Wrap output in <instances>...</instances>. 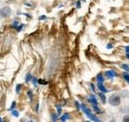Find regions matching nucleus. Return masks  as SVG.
<instances>
[{
  "mask_svg": "<svg viewBox=\"0 0 129 122\" xmlns=\"http://www.w3.org/2000/svg\"><path fill=\"white\" fill-rule=\"evenodd\" d=\"M38 82H39L40 84H42V85H46V84H47V82H46V81H44V80H39Z\"/></svg>",
  "mask_w": 129,
  "mask_h": 122,
  "instance_id": "2eb2a0df",
  "label": "nucleus"
},
{
  "mask_svg": "<svg viewBox=\"0 0 129 122\" xmlns=\"http://www.w3.org/2000/svg\"><path fill=\"white\" fill-rule=\"evenodd\" d=\"M68 118H70V114H68V113H66L64 114V116H62V118H61V120L62 121H66Z\"/></svg>",
  "mask_w": 129,
  "mask_h": 122,
  "instance_id": "423d86ee",
  "label": "nucleus"
},
{
  "mask_svg": "<svg viewBox=\"0 0 129 122\" xmlns=\"http://www.w3.org/2000/svg\"><path fill=\"white\" fill-rule=\"evenodd\" d=\"M30 80H31V75H30V74H28V75H27V77H26V80H25V81L28 83Z\"/></svg>",
  "mask_w": 129,
  "mask_h": 122,
  "instance_id": "4468645a",
  "label": "nucleus"
},
{
  "mask_svg": "<svg viewBox=\"0 0 129 122\" xmlns=\"http://www.w3.org/2000/svg\"><path fill=\"white\" fill-rule=\"evenodd\" d=\"M33 83L36 85V83H37V79H36V78H34V79H33Z\"/></svg>",
  "mask_w": 129,
  "mask_h": 122,
  "instance_id": "aec40b11",
  "label": "nucleus"
},
{
  "mask_svg": "<svg viewBox=\"0 0 129 122\" xmlns=\"http://www.w3.org/2000/svg\"><path fill=\"white\" fill-rule=\"evenodd\" d=\"M61 110H62V109H61V108H60V107L58 106V111H59V113H60V112H61Z\"/></svg>",
  "mask_w": 129,
  "mask_h": 122,
  "instance_id": "4be33fe9",
  "label": "nucleus"
},
{
  "mask_svg": "<svg viewBox=\"0 0 129 122\" xmlns=\"http://www.w3.org/2000/svg\"><path fill=\"white\" fill-rule=\"evenodd\" d=\"M109 104L113 106H119L120 104V102H121V98H120V96L119 94H111L110 96H109Z\"/></svg>",
  "mask_w": 129,
  "mask_h": 122,
  "instance_id": "f257e3e1",
  "label": "nucleus"
},
{
  "mask_svg": "<svg viewBox=\"0 0 129 122\" xmlns=\"http://www.w3.org/2000/svg\"><path fill=\"white\" fill-rule=\"evenodd\" d=\"M125 50H126V57L128 58V46L125 47Z\"/></svg>",
  "mask_w": 129,
  "mask_h": 122,
  "instance_id": "f3484780",
  "label": "nucleus"
},
{
  "mask_svg": "<svg viewBox=\"0 0 129 122\" xmlns=\"http://www.w3.org/2000/svg\"><path fill=\"white\" fill-rule=\"evenodd\" d=\"M99 96L101 98L102 102H106V98H105V96L103 94V92H99Z\"/></svg>",
  "mask_w": 129,
  "mask_h": 122,
  "instance_id": "0eeeda50",
  "label": "nucleus"
},
{
  "mask_svg": "<svg viewBox=\"0 0 129 122\" xmlns=\"http://www.w3.org/2000/svg\"><path fill=\"white\" fill-rule=\"evenodd\" d=\"M98 88H99L100 92H103V94H105V92H107L106 88H105V87L102 85V83H98Z\"/></svg>",
  "mask_w": 129,
  "mask_h": 122,
  "instance_id": "20e7f679",
  "label": "nucleus"
},
{
  "mask_svg": "<svg viewBox=\"0 0 129 122\" xmlns=\"http://www.w3.org/2000/svg\"><path fill=\"white\" fill-rule=\"evenodd\" d=\"M123 78L126 80V82L128 83L129 82V78H128V73H125V74H123Z\"/></svg>",
  "mask_w": 129,
  "mask_h": 122,
  "instance_id": "9d476101",
  "label": "nucleus"
},
{
  "mask_svg": "<svg viewBox=\"0 0 129 122\" xmlns=\"http://www.w3.org/2000/svg\"><path fill=\"white\" fill-rule=\"evenodd\" d=\"M22 87H21V85H18L17 86V88H16V92H20V89H21Z\"/></svg>",
  "mask_w": 129,
  "mask_h": 122,
  "instance_id": "dca6fc26",
  "label": "nucleus"
},
{
  "mask_svg": "<svg viewBox=\"0 0 129 122\" xmlns=\"http://www.w3.org/2000/svg\"><path fill=\"white\" fill-rule=\"evenodd\" d=\"M0 121H2V119H1V118H0Z\"/></svg>",
  "mask_w": 129,
  "mask_h": 122,
  "instance_id": "b1692460",
  "label": "nucleus"
},
{
  "mask_svg": "<svg viewBox=\"0 0 129 122\" xmlns=\"http://www.w3.org/2000/svg\"><path fill=\"white\" fill-rule=\"evenodd\" d=\"M15 106H16V102H14L12 104V106H11V109H14V107H15Z\"/></svg>",
  "mask_w": 129,
  "mask_h": 122,
  "instance_id": "a211bd4d",
  "label": "nucleus"
},
{
  "mask_svg": "<svg viewBox=\"0 0 129 122\" xmlns=\"http://www.w3.org/2000/svg\"><path fill=\"white\" fill-rule=\"evenodd\" d=\"M106 75L108 77H110V78H112V77L115 76V73L112 72V71H107V72H106Z\"/></svg>",
  "mask_w": 129,
  "mask_h": 122,
  "instance_id": "6e6552de",
  "label": "nucleus"
},
{
  "mask_svg": "<svg viewBox=\"0 0 129 122\" xmlns=\"http://www.w3.org/2000/svg\"><path fill=\"white\" fill-rule=\"evenodd\" d=\"M88 102H91L93 106H97V100H96V98H95L94 96H90L88 98Z\"/></svg>",
  "mask_w": 129,
  "mask_h": 122,
  "instance_id": "7ed1b4c3",
  "label": "nucleus"
},
{
  "mask_svg": "<svg viewBox=\"0 0 129 122\" xmlns=\"http://www.w3.org/2000/svg\"><path fill=\"white\" fill-rule=\"evenodd\" d=\"M93 109L95 110V112H97V113H99V112H100V109L97 107V106H93Z\"/></svg>",
  "mask_w": 129,
  "mask_h": 122,
  "instance_id": "f8f14e48",
  "label": "nucleus"
},
{
  "mask_svg": "<svg viewBox=\"0 0 129 122\" xmlns=\"http://www.w3.org/2000/svg\"><path fill=\"white\" fill-rule=\"evenodd\" d=\"M123 121H128V116L127 115L125 116V118H123Z\"/></svg>",
  "mask_w": 129,
  "mask_h": 122,
  "instance_id": "6ab92c4d",
  "label": "nucleus"
},
{
  "mask_svg": "<svg viewBox=\"0 0 129 122\" xmlns=\"http://www.w3.org/2000/svg\"><path fill=\"white\" fill-rule=\"evenodd\" d=\"M76 106H78V108H80V104H79L78 102H76Z\"/></svg>",
  "mask_w": 129,
  "mask_h": 122,
  "instance_id": "412c9836",
  "label": "nucleus"
},
{
  "mask_svg": "<svg viewBox=\"0 0 129 122\" xmlns=\"http://www.w3.org/2000/svg\"><path fill=\"white\" fill-rule=\"evenodd\" d=\"M12 114H13L15 117H18V116H19V113H18V111H16V110H13V109H12Z\"/></svg>",
  "mask_w": 129,
  "mask_h": 122,
  "instance_id": "9b49d317",
  "label": "nucleus"
},
{
  "mask_svg": "<svg viewBox=\"0 0 129 122\" xmlns=\"http://www.w3.org/2000/svg\"><path fill=\"white\" fill-rule=\"evenodd\" d=\"M106 47H107V48H111V47H112V46H110V44H109V46H107Z\"/></svg>",
  "mask_w": 129,
  "mask_h": 122,
  "instance_id": "5701e85b",
  "label": "nucleus"
},
{
  "mask_svg": "<svg viewBox=\"0 0 129 122\" xmlns=\"http://www.w3.org/2000/svg\"><path fill=\"white\" fill-rule=\"evenodd\" d=\"M88 117H89L91 120H93V121H99V119L97 118V117L95 116V115H94V114H91V113H90V114L88 115Z\"/></svg>",
  "mask_w": 129,
  "mask_h": 122,
  "instance_id": "39448f33",
  "label": "nucleus"
},
{
  "mask_svg": "<svg viewBox=\"0 0 129 122\" xmlns=\"http://www.w3.org/2000/svg\"><path fill=\"white\" fill-rule=\"evenodd\" d=\"M97 81H98V83H103V78H102V76H100V75H98V76L96 77Z\"/></svg>",
  "mask_w": 129,
  "mask_h": 122,
  "instance_id": "1a4fd4ad",
  "label": "nucleus"
},
{
  "mask_svg": "<svg viewBox=\"0 0 129 122\" xmlns=\"http://www.w3.org/2000/svg\"><path fill=\"white\" fill-rule=\"evenodd\" d=\"M122 68H123V69H125V71H126V72H128V65H127V64L122 65Z\"/></svg>",
  "mask_w": 129,
  "mask_h": 122,
  "instance_id": "ddd939ff",
  "label": "nucleus"
},
{
  "mask_svg": "<svg viewBox=\"0 0 129 122\" xmlns=\"http://www.w3.org/2000/svg\"><path fill=\"white\" fill-rule=\"evenodd\" d=\"M10 15H11V9H10L8 6L4 7L2 10H0V16L7 18V17H9Z\"/></svg>",
  "mask_w": 129,
  "mask_h": 122,
  "instance_id": "f03ea898",
  "label": "nucleus"
}]
</instances>
